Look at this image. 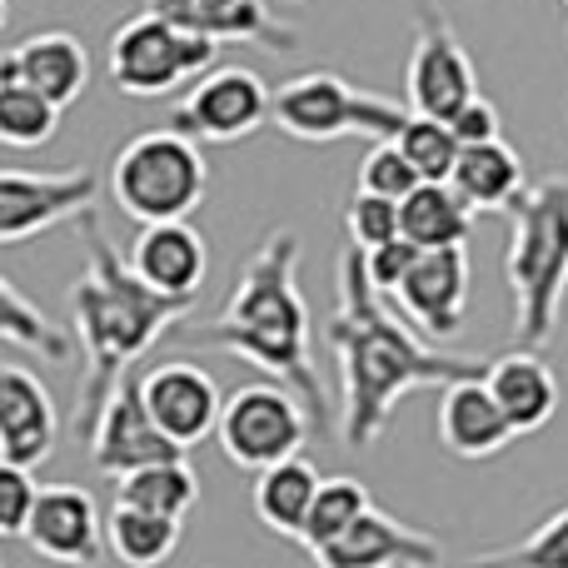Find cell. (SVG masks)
Instances as JSON below:
<instances>
[{
  "label": "cell",
  "mask_w": 568,
  "mask_h": 568,
  "mask_svg": "<svg viewBox=\"0 0 568 568\" xmlns=\"http://www.w3.org/2000/svg\"><path fill=\"white\" fill-rule=\"evenodd\" d=\"M329 349L339 359V439L349 449L379 444L404 394L449 389L459 379L489 374V364L429 349L409 324L394 320L364 270V250L354 245H344L339 255V304L329 314Z\"/></svg>",
  "instance_id": "obj_1"
},
{
  "label": "cell",
  "mask_w": 568,
  "mask_h": 568,
  "mask_svg": "<svg viewBox=\"0 0 568 568\" xmlns=\"http://www.w3.org/2000/svg\"><path fill=\"white\" fill-rule=\"evenodd\" d=\"M185 339L205 344V349H225L265 369L270 379L290 384L310 409L314 434L320 439L334 434L329 394H324L310 354V304L300 294V235L294 230H270L260 240V250L245 260L235 290H230L225 310L210 324H190Z\"/></svg>",
  "instance_id": "obj_2"
},
{
  "label": "cell",
  "mask_w": 568,
  "mask_h": 568,
  "mask_svg": "<svg viewBox=\"0 0 568 568\" xmlns=\"http://www.w3.org/2000/svg\"><path fill=\"white\" fill-rule=\"evenodd\" d=\"M75 225L85 235V270L70 284V320H75L80 349H85V379H80V399H75V439H90L105 404L125 384V369L150 344L165 339L175 324H185L195 300H170V294L150 290L135 275L130 255H120L110 245L95 210L85 220H75Z\"/></svg>",
  "instance_id": "obj_3"
},
{
  "label": "cell",
  "mask_w": 568,
  "mask_h": 568,
  "mask_svg": "<svg viewBox=\"0 0 568 568\" xmlns=\"http://www.w3.org/2000/svg\"><path fill=\"white\" fill-rule=\"evenodd\" d=\"M504 280L514 300V349H544L568 294V175L539 180L514 200Z\"/></svg>",
  "instance_id": "obj_4"
},
{
  "label": "cell",
  "mask_w": 568,
  "mask_h": 568,
  "mask_svg": "<svg viewBox=\"0 0 568 568\" xmlns=\"http://www.w3.org/2000/svg\"><path fill=\"white\" fill-rule=\"evenodd\" d=\"M210 165L200 155V140L180 130H140L110 160V195L120 215L135 225H165V220H190L205 205Z\"/></svg>",
  "instance_id": "obj_5"
},
{
  "label": "cell",
  "mask_w": 568,
  "mask_h": 568,
  "mask_svg": "<svg viewBox=\"0 0 568 568\" xmlns=\"http://www.w3.org/2000/svg\"><path fill=\"white\" fill-rule=\"evenodd\" d=\"M414 110L404 100H389L379 90H359L344 80L339 70H304V75L284 80L275 90V120L270 125L280 135L300 140V145H329V140H399Z\"/></svg>",
  "instance_id": "obj_6"
},
{
  "label": "cell",
  "mask_w": 568,
  "mask_h": 568,
  "mask_svg": "<svg viewBox=\"0 0 568 568\" xmlns=\"http://www.w3.org/2000/svg\"><path fill=\"white\" fill-rule=\"evenodd\" d=\"M220 45L205 36H190L175 20L140 10V16L120 20L110 30L105 45V75L115 80L125 95L135 100H160L170 90H180L185 80H200L215 70Z\"/></svg>",
  "instance_id": "obj_7"
},
{
  "label": "cell",
  "mask_w": 568,
  "mask_h": 568,
  "mask_svg": "<svg viewBox=\"0 0 568 568\" xmlns=\"http://www.w3.org/2000/svg\"><path fill=\"white\" fill-rule=\"evenodd\" d=\"M310 434H314L310 409L280 379H260L235 389L225 399V414H220V449H225L230 464H240L250 474H265L275 464L294 459Z\"/></svg>",
  "instance_id": "obj_8"
},
{
  "label": "cell",
  "mask_w": 568,
  "mask_h": 568,
  "mask_svg": "<svg viewBox=\"0 0 568 568\" xmlns=\"http://www.w3.org/2000/svg\"><path fill=\"white\" fill-rule=\"evenodd\" d=\"M469 100H479V70L469 60V45L459 40L439 0H414V50L409 65H404V105L414 115L454 120Z\"/></svg>",
  "instance_id": "obj_9"
},
{
  "label": "cell",
  "mask_w": 568,
  "mask_h": 568,
  "mask_svg": "<svg viewBox=\"0 0 568 568\" xmlns=\"http://www.w3.org/2000/svg\"><path fill=\"white\" fill-rule=\"evenodd\" d=\"M275 120V90L250 65H215L210 75L190 80V90L170 105V130L200 140V145H235L260 125Z\"/></svg>",
  "instance_id": "obj_10"
},
{
  "label": "cell",
  "mask_w": 568,
  "mask_h": 568,
  "mask_svg": "<svg viewBox=\"0 0 568 568\" xmlns=\"http://www.w3.org/2000/svg\"><path fill=\"white\" fill-rule=\"evenodd\" d=\"M100 200V175L75 170H0V245H26L65 220H85Z\"/></svg>",
  "instance_id": "obj_11"
},
{
  "label": "cell",
  "mask_w": 568,
  "mask_h": 568,
  "mask_svg": "<svg viewBox=\"0 0 568 568\" xmlns=\"http://www.w3.org/2000/svg\"><path fill=\"white\" fill-rule=\"evenodd\" d=\"M140 399H145L150 419L180 444L195 449L210 434H220V414H225V394H220L215 374L200 369L195 359H160L140 374Z\"/></svg>",
  "instance_id": "obj_12"
},
{
  "label": "cell",
  "mask_w": 568,
  "mask_h": 568,
  "mask_svg": "<svg viewBox=\"0 0 568 568\" xmlns=\"http://www.w3.org/2000/svg\"><path fill=\"white\" fill-rule=\"evenodd\" d=\"M85 449H90L95 474H105V479H115V484L130 479L135 469H150V464L185 459V449L150 419L145 399H140V379H125L115 389V399L105 404V414H100L95 434L85 439Z\"/></svg>",
  "instance_id": "obj_13"
},
{
  "label": "cell",
  "mask_w": 568,
  "mask_h": 568,
  "mask_svg": "<svg viewBox=\"0 0 568 568\" xmlns=\"http://www.w3.org/2000/svg\"><path fill=\"white\" fill-rule=\"evenodd\" d=\"M469 250H419L414 270L404 275V284L389 294L414 324H419L429 339H454L464 329V314H469Z\"/></svg>",
  "instance_id": "obj_14"
},
{
  "label": "cell",
  "mask_w": 568,
  "mask_h": 568,
  "mask_svg": "<svg viewBox=\"0 0 568 568\" xmlns=\"http://www.w3.org/2000/svg\"><path fill=\"white\" fill-rule=\"evenodd\" d=\"M26 544L50 564L65 568H95L105 549V519H100L95 499L80 484H45L30 519Z\"/></svg>",
  "instance_id": "obj_15"
},
{
  "label": "cell",
  "mask_w": 568,
  "mask_h": 568,
  "mask_svg": "<svg viewBox=\"0 0 568 568\" xmlns=\"http://www.w3.org/2000/svg\"><path fill=\"white\" fill-rule=\"evenodd\" d=\"M145 10L175 20L190 36H205L215 45H265L290 55L300 45V30L290 20H280L265 0H145Z\"/></svg>",
  "instance_id": "obj_16"
},
{
  "label": "cell",
  "mask_w": 568,
  "mask_h": 568,
  "mask_svg": "<svg viewBox=\"0 0 568 568\" xmlns=\"http://www.w3.org/2000/svg\"><path fill=\"white\" fill-rule=\"evenodd\" d=\"M60 439V414L40 374L6 364L0 369V464L16 469H36L55 454Z\"/></svg>",
  "instance_id": "obj_17"
},
{
  "label": "cell",
  "mask_w": 568,
  "mask_h": 568,
  "mask_svg": "<svg viewBox=\"0 0 568 568\" xmlns=\"http://www.w3.org/2000/svg\"><path fill=\"white\" fill-rule=\"evenodd\" d=\"M320 568H439L444 544L414 524L389 519L384 509H369L349 534L314 549Z\"/></svg>",
  "instance_id": "obj_18"
},
{
  "label": "cell",
  "mask_w": 568,
  "mask_h": 568,
  "mask_svg": "<svg viewBox=\"0 0 568 568\" xmlns=\"http://www.w3.org/2000/svg\"><path fill=\"white\" fill-rule=\"evenodd\" d=\"M0 80H20L65 110L90 90V55L65 30H36L0 55Z\"/></svg>",
  "instance_id": "obj_19"
},
{
  "label": "cell",
  "mask_w": 568,
  "mask_h": 568,
  "mask_svg": "<svg viewBox=\"0 0 568 568\" xmlns=\"http://www.w3.org/2000/svg\"><path fill=\"white\" fill-rule=\"evenodd\" d=\"M130 265L150 290L170 300H195L210 270V245L190 220H165V225H140L130 245Z\"/></svg>",
  "instance_id": "obj_20"
},
{
  "label": "cell",
  "mask_w": 568,
  "mask_h": 568,
  "mask_svg": "<svg viewBox=\"0 0 568 568\" xmlns=\"http://www.w3.org/2000/svg\"><path fill=\"white\" fill-rule=\"evenodd\" d=\"M519 439L509 414L489 394L484 379H459L439 394V444L454 459H494Z\"/></svg>",
  "instance_id": "obj_21"
},
{
  "label": "cell",
  "mask_w": 568,
  "mask_h": 568,
  "mask_svg": "<svg viewBox=\"0 0 568 568\" xmlns=\"http://www.w3.org/2000/svg\"><path fill=\"white\" fill-rule=\"evenodd\" d=\"M484 384H489V394L499 399V409L509 414V424L519 434H539L559 414V379L534 349L499 354L484 374Z\"/></svg>",
  "instance_id": "obj_22"
},
{
  "label": "cell",
  "mask_w": 568,
  "mask_h": 568,
  "mask_svg": "<svg viewBox=\"0 0 568 568\" xmlns=\"http://www.w3.org/2000/svg\"><path fill=\"white\" fill-rule=\"evenodd\" d=\"M474 210L494 215V210H514V200L524 195V160L514 155L509 140H479V145H464L459 170L449 180Z\"/></svg>",
  "instance_id": "obj_23"
},
{
  "label": "cell",
  "mask_w": 568,
  "mask_h": 568,
  "mask_svg": "<svg viewBox=\"0 0 568 568\" xmlns=\"http://www.w3.org/2000/svg\"><path fill=\"white\" fill-rule=\"evenodd\" d=\"M320 469L310 459H284L275 469L255 474V519L265 524L280 539H304V524H310V509L320 499Z\"/></svg>",
  "instance_id": "obj_24"
},
{
  "label": "cell",
  "mask_w": 568,
  "mask_h": 568,
  "mask_svg": "<svg viewBox=\"0 0 568 568\" xmlns=\"http://www.w3.org/2000/svg\"><path fill=\"white\" fill-rule=\"evenodd\" d=\"M474 215H479V210L444 180V185H419L404 200L399 230H404V240L419 250H454V245H469Z\"/></svg>",
  "instance_id": "obj_25"
},
{
  "label": "cell",
  "mask_w": 568,
  "mask_h": 568,
  "mask_svg": "<svg viewBox=\"0 0 568 568\" xmlns=\"http://www.w3.org/2000/svg\"><path fill=\"white\" fill-rule=\"evenodd\" d=\"M180 529H185L180 519H165V514H150L115 499L105 514V549L110 559H120L125 568H160L165 559H175Z\"/></svg>",
  "instance_id": "obj_26"
},
{
  "label": "cell",
  "mask_w": 568,
  "mask_h": 568,
  "mask_svg": "<svg viewBox=\"0 0 568 568\" xmlns=\"http://www.w3.org/2000/svg\"><path fill=\"white\" fill-rule=\"evenodd\" d=\"M115 499L185 524L190 509L200 504V479H195V469H190L185 459H165V464H150V469H135L130 479H120Z\"/></svg>",
  "instance_id": "obj_27"
},
{
  "label": "cell",
  "mask_w": 568,
  "mask_h": 568,
  "mask_svg": "<svg viewBox=\"0 0 568 568\" xmlns=\"http://www.w3.org/2000/svg\"><path fill=\"white\" fill-rule=\"evenodd\" d=\"M0 334H6V344L36 349L40 359H50V364L70 359V334L60 329V324H50L45 314L26 300V290H20L16 280H0Z\"/></svg>",
  "instance_id": "obj_28"
},
{
  "label": "cell",
  "mask_w": 568,
  "mask_h": 568,
  "mask_svg": "<svg viewBox=\"0 0 568 568\" xmlns=\"http://www.w3.org/2000/svg\"><path fill=\"white\" fill-rule=\"evenodd\" d=\"M60 105L20 80H0V140L16 150H36L55 135Z\"/></svg>",
  "instance_id": "obj_29"
},
{
  "label": "cell",
  "mask_w": 568,
  "mask_h": 568,
  "mask_svg": "<svg viewBox=\"0 0 568 568\" xmlns=\"http://www.w3.org/2000/svg\"><path fill=\"white\" fill-rule=\"evenodd\" d=\"M374 509L369 489H364L359 479H324L320 484V499H314L310 509V524H304V549H324V544H334L339 534H349L354 524L364 519V514Z\"/></svg>",
  "instance_id": "obj_30"
},
{
  "label": "cell",
  "mask_w": 568,
  "mask_h": 568,
  "mask_svg": "<svg viewBox=\"0 0 568 568\" xmlns=\"http://www.w3.org/2000/svg\"><path fill=\"white\" fill-rule=\"evenodd\" d=\"M394 145L409 155V165L419 170L429 185H444V180H454V170H459V155H464V140L454 135L449 120H429V115H409V125L399 130V140Z\"/></svg>",
  "instance_id": "obj_31"
},
{
  "label": "cell",
  "mask_w": 568,
  "mask_h": 568,
  "mask_svg": "<svg viewBox=\"0 0 568 568\" xmlns=\"http://www.w3.org/2000/svg\"><path fill=\"white\" fill-rule=\"evenodd\" d=\"M469 568H568V504H559L529 539L479 554Z\"/></svg>",
  "instance_id": "obj_32"
},
{
  "label": "cell",
  "mask_w": 568,
  "mask_h": 568,
  "mask_svg": "<svg viewBox=\"0 0 568 568\" xmlns=\"http://www.w3.org/2000/svg\"><path fill=\"white\" fill-rule=\"evenodd\" d=\"M344 235H349L354 250H384L389 240H399V200L369 195V190H354L349 205H344Z\"/></svg>",
  "instance_id": "obj_33"
},
{
  "label": "cell",
  "mask_w": 568,
  "mask_h": 568,
  "mask_svg": "<svg viewBox=\"0 0 568 568\" xmlns=\"http://www.w3.org/2000/svg\"><path fill=\"white\" fill-rule=\"evenodd\" d=\"M419 185H429V180L409 165V155H404L394 140H379V145L364 155V165H359V190H369V195L399 200V205H404V200H409Z\"/></svg>",
  "instance_id": "obj_34"
},
{
  "label": "cell",
  "mask_w": 568,
  "mask_h": 568,
  "mask_svg": "<svg viewBox=\"0 0 568 568\" xmlns=\"http://www.w3.org/2000/svg\"><path fill=\"white\" fill-rule=\"evenodd\" d=\"M40 489H45V484H36V474L30 469L0 464V534H6V539H26L30 534Z\"/></svg>",
  "instance_id": "obj_35"
},
{
  "label": "cell",
  "mask_w": 568,
  "mask_h": 568,
  "mask_svg": "<svg viewBox=\"0 0 568 568\" xmlns=\"http://www.w3.org/2000/svg\"><path fill=\"white\" fill-rule=\"evenodd\" d=\"M414 260H419V245H409V240H389L384 250H369L364 255V270H369V280H374V290L379 294H394L404 284V275L414 270Z\"/></svg>",
  "instance_id": "obj_36"
},
{
  "label": "cell",
  "mask_w": 568,
  "mask_h": 568,
  "mask_svg": "<svg viewBox=\"0 0 568 568\" xmlns=\"http://www.w3.org/2000/svg\"><path fill=\"white\" fill-rule=\"evenodd\" d=\"M454 135L464 140V145H479V140H499V110H494V100H469V105L459 110V115L449 120Z\"/></svg>",
  "instance_id": "obj_37"
},
{
  "label": "cell",
  "mask_w": 568,
  "mask_h": 568,
  "mask_svg": "<svg viewBox=\"0 0 568 568\" xmlns=\"http://www.w3.org/2000/svg\"><path fill=\"white\" fill-rule=\"evenodd\" d=\"M559 10H564V26H568V0H559Z\"/></svg>",
  "instance_id": "obj_38"
},
{
  "label": "cell",
  "mask_w": 568,
  "mask_h": 568,
  "mask_svg": "<svg viewBox=\"0 0 568 568\" xmlns=\"http://www.w3.org/2000/svg\"><path fill=\"white\" fill-rule=\"evenodd\" d=\"M294 6H300V0H294Z\"/></svg>",
  "instance_id": "obj_39"
}]
</instances>
